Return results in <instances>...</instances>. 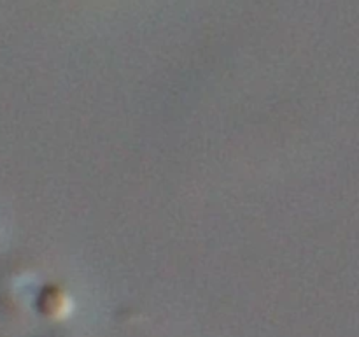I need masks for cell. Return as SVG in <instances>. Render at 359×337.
Here are the masks:
<instances>
[{
    "mask_svg": "<svg viewBox=\"0 0 359 337\" xmlns=\"http://www.w3.org/2000/svg\"><path fill=\"white\" fill-rule=\"evenodd\" d=\"M37 308L46 318L58 322L72 312L74 300L63 288L56 286V284H48L39 293Z\"/></svg>",
    "mask_w": 359,
    "mask_h": 337,
    "instance_id": "obj_1",
    "label": "cell"
}]
</instances>
